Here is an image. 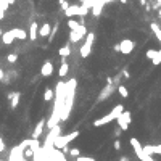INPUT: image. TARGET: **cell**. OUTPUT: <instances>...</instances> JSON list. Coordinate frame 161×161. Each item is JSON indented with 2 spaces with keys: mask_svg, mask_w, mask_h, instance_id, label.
Returning <instances> with one entry per match:
<instances>
[{
  "mask_svg": "<svg viewBox=\"0 0 161 161\" xmlns=\"http://www.w3.org/2000/svg\"><path fill=\"white\" fill-rule=\"evenodd\" d=\"M79 137V130H73V132H69V134H66V135H58L55 140H53V148H56V150H63L66 145L69 144V142H73L74 139H78Z\"/></svg>",
  "mask_w": 161,
  "mask_h": 161,
  "instance_id": "3",
  "label": "cell"
},
{
  "mask_svg": "<svg viewBox=\"0 0 161 161\" xmlns=\"http://www.w3.org/2000/svg\"><path fill=\"white\" fill-rule=\"evenodd\" d=\"M134 47H135V42L132 39H122V42L119 44V52L122 55H129L132 50H134Z\"/></svg>",
  "mask_w": 161,
  "mask_h": 161,
  "instance_id": "6",
  "label": "cell"
},
{
  "mask_svg": "<svg viewBox=\"0 0 161 161\" xmlns=\"http://www.w3.org/2000/svg\"><path fill=\"white\" fill-rule=\"evenodd\" d=\"M44 127H45V121H44V119H40L39 122H37V126H36L34 132H32V139H39V137H40V134L44 132Z\"/></svg>",
  "mask_w": 161,
  "mask_h": 161,
  "instance_id": "10",
  "label": "cell"
},
{
  "mask_svg": "<svg viewBox=\"0 0 161 161\" xmlns=\"http://www.w3.org/2000/svg\"><path fill=\"white\" fill-rule=\"evenodd\" d=\"M69 40H71V42H79L81 37H79V34L76 32V31H71V34H69Z\"/></svg>",
  "mask_w": 161,
  "mask_h": 161,
  "instance_id": "24",
  "label": "cell"
},
{
  "mask_svg": "<svg viewBox=\"0 0 161 161\" xmlns=\"http://www.w3.org/2000/svg\"><path fill=\"white\" fill-rule=\"evenodd\" d=\"M92 45H93V32H87L86 34V42H84V45L81 47V50H79L82 58H87V56L90 55Z\"/></svg>",
  "mask_w": 161,
  "mask_h": 161,
  "instance_id": "4",
  "label": "cell"
},
{
  "mask_svg": "<svg viewBox=\"0 0 161 161\" xmlns=\"http://www.w3.org/2000/svg\"><path fill=\"white\" fill-rule=\"evenodd\" d=\"M68 71H69V64H68V61H66V58H63L61 64H60V69H58V76L60 78H64V76L68 74Z\"/></svg>",
  "mask_w": 161,
  "mask_h": 161,
  "instance_id": "12",
  "label": "cell"
},
{
  "mask_svg": "<svg viewBox=\"0 0 161 161\" xmlns=\"http://www.w3.org/2000/svg\"><path fill=\"white\" fill-rule=\"evenodd\" d=\"M3 150H5V144H3L2 137H0V151H3Z\"/></svg>",
  "mask_w": 161,
  "mask_h": 161,
  "instance_id": "33",
  "label": "cell"
},
{
  "mask_svg": "<svg viewBox=\"0 0 161 161\" xmlns=\"http://www.w3.org/2000/svg\"><path fill=\"white\" fill-rule=\"evenodd\" d=\"M68 26H69L71 31H76V29L79 27V23L76 21V20H73V18H69V20H68Z\"/></svg>",
  "mask_w": 161,
  "mask_h": 161,
  "instance_id": "22",
  "label": "cell"
},
{
  "mask_svg": "<svg viewBox=\"0 0 161 161\" xmlns=\"http://www.w3.org/2000/svg\"><path fill=\"white\" fill-rule=\"evenodd\" d=\"M64 15L68 18H73L76 15H79V5H69L68 8L64 10Z\"/></svg>",
  "mask_w": 161,
  "mask_h": 161,
  "instance_id": "13",
  "label": "cell"
},
{
  "mask_svg": "<svg viewBox=\"0 0 161 161\" xmlns=\"http://www.w3.org/2000/svg\"><path fill=\"white\" fill-rule=\"evenodd\" d=\"M155 55H156V50H148V52H147V58L153 60V58H155Z\"/></svg>",
  "mask_w": 161,
  "mask_h": 161,
  "instance_id": "30",
  "label": "cell"
},
{
  "mask_svg": "<svg viewBox=\"0 0 161 161\" xmlns=\"http://www.w3.org/2000/svg\"><path fill=\"white\" fill-rule=\"evenodd\" d=\"M50 31H52V26L49 23H45L40 26V29H39V36L40 37H49L50 36Z\"/></svg>",
  "mask_w": 161,
  "mask_h": 161,
  "instance_id": "16",
  "label": "cell"
},
{
  "mask_svg": "<svg viewBox=\"0 0 161 161\" xmlns=\"http://www.w3.org/2000/svg\"><path fill=\"white\" fill-rule=\"evenodd\" d=\"M115 148H116V150L121 148V142H119V140H115Z\"/></svg>",
  "mask_w": 161,
  "mask_h": 161,
  "instance_id": "34",
  "label": "cell"
},
{
  "mask_svg": "<svg viewBox=\"0 0 161 161\" xmlns=\"http://www.w3.org/2000/svg\"><path fill=\"white\" fill-rule=\"evenodd\" d=\"M76 32H78V34H79V37L82 39V37L87 34V27L84 26V24H79V27H78V29H76Z\"/></svg>",
  "mask_w": 161,
  "mask_h": 161,
  "instance_id": "21",
  "label": "cell"
},
{
  "mask_svg": "<svg viewBox=\"0 0 161 161\" xmlns=\"http://www.w3.org/2000/svg\"><path fill=\"white\" fill-rule=\"evenodd\" d=\"M37 36H39V24H37L36 21L31 23V27H29V39L31 40H36Z\"/></svg>",
  "mask_w": 161,
  "mask_h": 161,
  "instance_id": "11",
  "label": "cell"
},
{
  "mask_svg": "<svg viewBox=\"0 0 161 161\" xmlns=\"http://www.w3.org/2000/svg\"><path fill=\"white\" fill-rule=\"evenodd\" d=\"M64 86H66V97H64V105H63L61 115H60V121H66L69 116L73 103H74V93H76V86H78V82H76V79L73 78L71 81L66 82Z\"/></svg>",
  "mask_w": 161,
  "mask_h": 161,
  "instance_id": "1",
  "label": "cell"
},
{
  "mask_svg": "<svg viewBox=\"0 0 161 161\" xmlns=\"http://www.w3.org/2000/svg\"><path fill=\"white\" fill-rule=\"evenodd\" d=\"M7 60H8V63H16V60H18V55L16 53H10L7 56Z\"/></svg>",
  "mask_w": 161,
  "mask_h": 161,
  "instance_id": "26",
  "label": "cell"
},
{
  "mask_svg": "<svg viewBox=\"0 0 161 161\" xmlns=\"http://www.w3.org/2000/svg\"><path fill=\"white\" fill-rule=\"evenodd\" d=\"M151 31H153V34L156 36V39H158L159 44H161V27H159L156 23H151Z\"/></svg>",
  "mask_w": 161,
  "mask_h": 161,
  "instance_id": "18",
  "label": "cell"
},
{
  "mask_svg": "<svg viewBox=\"0 0 161 161\" xmlns=\"http://www.w3.org/2000/svg\"><path fill=\"white\" fill-rule=\"evenodd\" d=\"M122 111H124V107L119 103V105H116L115 108L108 113V115H105V116H102V118H98V119L93 121V126H95V127H102V126L108 124V122H111V121H116V118L121 115Z\"/></svg>",
  "mask_w": 161,
  "mask_h": 161,
  "instance_id": "2",
  "label": "cell"
},
{
  "mask_svg": "<svg viewBox=\"0 0 161 161\" xmlns=\"http://www.w3.org/2000/svg\"><path fill=\"white\" fill-rule=\"evenodd\" d=\"M52 74H53V64H52L50 60H47L40 68V76L42 78H50Z\"/></svg>",
  "mask_w": 161,
  "mask_h": 161,
  "instance_id": "8",
  "label": "cell"
},
{
  "mask_svg": "<svg viewBox=\"0 0 161 161\" xmlns=\"http://www.w3.org/2000/svg\"><path fill=\"white\" fill-rule=\"evenodd\" d=\"M130 113L129 111H122L121 115L116 118V121H118V124H119V127L122 129V130H127V127H129V124H130Z\"/></svg>",
  "mask_w": 161,
  "mask_h": 161,
  "instance_id": "5",
  "label": "cell"
},
{
  "mask_svg": "<svg viewBox=\"0 0 161 161\" xmlns=\"http://www.w3.org/2000/svg\"><path fill=\"white\" fill-rule=\"evenodd\" d=\"M69 155H71L73 158H78V156L81 155V150H79V148H71V151H69Z\"/></svg>",
  "mask_w": 161,
  "mask_h": 161,
  "instance_id": "28",
  "label": "cell"
},
{
  "mask_svg": "<svg viewBox=\"0 0 161 161\" xmlns=\"http://www.w3.org/2000/svg\"><path fill=\"white\" fill-rule=\"evenodd\" d=\"M145 155H161V144L159 145H147L144 147Z\"/></svg>",
  "mask_w": 161,
  "mask_h": 161,
  "instance_id": "9",
  "label": "cell"
},
{
  "mask_svg": "<svg viewBox=\"0 0 161 161\" xmlns=\"http://www.w3.org/2000/svg\"><path fill=\"white\" fill-rule=\"evenodd\" d=\"M60 3H61V7H63V10H66V8L69 7V3L66 2V0H60Z\"/></svg>",
  "mask_w": 161,
  "mask_h": 161,
  "instance_id": "31",
  "label": "cell"
},
{
  "mask_svg": "<svg viewBox=\"0 0 161 161\" xmlns=\"http://www.w3.org/2000/svg\"><path fill=\"white\" fill-rule=\"evenodd\" d=\"M12 34H13V37H15V39H20V40H24V39H27V34H26V31L20 29V27H15V29H12Z\"/></svg>",
  "mask_w": 161,
  "mask_h": 161,
  "instance_id": "14",
  "label": "cell"
},
{
  "mask_svg": "<svg viewBox=\"0 0 161 161\" xmlns=\"http://www.w3.org/2000/svg\"><path fill=\"white\" fill-rule=\"evenodd\" d=\"M3 16H5V15H3V10H0V20H3Z\"/></svg>",
  "mask_w": 161,
  "mask_h": 161,
  "instance_id": "36",
  "label": "cell"
},
{
  "mask_svg": "<svg viewBox=\"0 0 161 161\" xmlns=\"http://www.w3.org/2000/svg\"><path fill=\"white\" fill-rule=\"evenodd\" d=\"M53 95H55L53 90L47 87V89H45V92H44V100H45V102H52V100H53Z\"/></svg>",
  "mask_w": 161,
  "mask_h": 161,
  "instance_id": "19",
  "label": "cell"
},
{
  "mask_svg": "<svg viewBox=\"0 0 161 161\" xmlns=\"http://www.w3.org/2000/svg\"><path fill=\"white\" fill-rule=\"evenodd\" d=\"M79 2H81V3H84V2H86V0H79Z\"/></svg>",
  "mask_w": 161,
  "mask_h": 161,
  "instance_id": "38",
  "label": "cell"
},
{
  "mask_svg": "<svg viewBox=\"0 0 161 161\" xmlns=\"http://www.w3.org/2000/svg\"><path fill=\"white\" fill-rule=\"evenodd\" d=\"M142 161H156L155 158H151V155H145V158L142 159Z\"/></svg>",
  "mask_w": 161,
  "mask_h": 161,
  "instance_id": "32",
  "label": "cell"
},
{
  "mask_svg": "<svg viewBox=\"0 0 161 161\" xmlns=\"http://www.w3.org/2000/svg\"><path fill=\"white\" fill-rule=\"evenodd\" d=\"M118 92H119V95H121L122 98H127V97H129V92H127V89H126L124 86H119V87H118Z\"/></svg>",
  "mask_w": 161,
  "mask_h": 161,
  "instance_id": "23",
  "label": "cell"
},
{
  "mask_svg": "<svg viewBox=\"0 0 161 161\" xmlns=\"http://www.w3.org/2000/svg\"><path fill=\"white\" fill-rule=\"evenodd\" d=\"M129 142H130V147L134 148V151H135V155H137V158H139V159L142 161V159L145 158V153H144V147L140 145V142H139V140H137L135 137H132V139H130Z\"/></svg>",
  "mask_w": 161,
  "mask_h": 161,
  "instance_id": "7",
  "label": "cell"
},
{
  "mask_svg": "<svg viewBox=\"0 0 161 161\" xmlns=\"http://www.w3.org/2000/svg\"><path fill=\"white\" fill-rule=\"evenodd\" d=\"M5 78V73H3V69H0V81H2Z\"/></svg>",
  "mask_w": 161,
  "mask_h": 161,
  "instance_id": "35",
  "label": "cell"
},
{
  "mask_svg": "<svg viewBox=\"0 0 161 161\" xmlns=\"http://www.w3.org/2000/svg\"><path fill=\"white\" fill-rule=\"evenodd\" d=\"M78 161H97L95 158H92V156H78Z\"/></svg>",
  "mask_w": 161,
  "mask_h": 161,
  "instance_id": "29",
  "label": "cell"
},
{
  "mask_svg": "<svg viewBox=\"0 0 161 161\" xmlns=\"http://www.w3.org/2000/svg\"><path fill=\"white\" fill-rule=\"evenodd\" d=\"M56 31H58V24H56V26H53V27H52V31H50V36H49V40H50V42L53 40V37H55Z\"/></svg>",
  "mask_w": 161,
  "mask_h": 161,
  "instance_id": "27",
  "label": "cell"
},
{
  "mask_svg": "<svg viewBox=\"0 0 161 161\" xmlns=\"http://www.w3.org/2000/svg\"><path fill=\"white\" fill-rule=\"evenodd\" d=\"M2 42L3 44H7V45H10V44H13L15 42V37H13V34H12V31H7V32H2Z\"/></svg>",
  "mask_w": 161,
  "mask_h": 161,
  "instance_id": "15",
  "label": "cell"
},
{
  "mask_svg": "<svg viewBox=\"0 0 161 161\" xmlns=\"http://www.w3.org/2000/svg\"><path fill=\"white\" fill-rule=\"evenodd\" d=\"M161 63V50H156V55L153 58V64H159Z\"/></svg>",
  "mask_w": 161,
  "mask_h": 161,
  "instance_id": "25",
  "label": "cell"
},
{
  "mask_svg": "<svg viewBox=\"0 0 161 161\" xmlns=\"http://www.w3.org/2000/svg\"><path fill=\"white\" fill-rule=\"evenodd\" d=\"M58 55L61 56V58H66V56H69V55H71V49H69V45L61 47V49L58 50Z\"/></svg>",
  "mask_w": 161,
  "mask_h": 161,
  "instance_id": "17",
  "label": "cell"
},
{
  "mask_svg": "<svg viewBox=\"0 0 161 161\" xmlns=\"http://www.w3.org/2000/svg\"><path fill=\"white\" fill-rule=\"evenodd\" d=\"M139 3H142V5H145V3H147V0H139Z\"/></svg>",
  "mask_w": 161,
  "mask_h": 161,
  "instance_id": "37",
  "label": "cell"
},
{
  "mask_svg": "<svg viewBox=\"0 0 161 161\" xmlns=\"http://www.w3.org/2000/svg\"><path fill=\"white\" fill-rule=\"evenodd\" d=\"M18 102H20V92L12 93V108H16V107H18Z\"/></svg>",
  "mask_w": 161,
  "mask_h": 161,
  "instance_id": "20",
  "label": "cell"
}]
</instances>
